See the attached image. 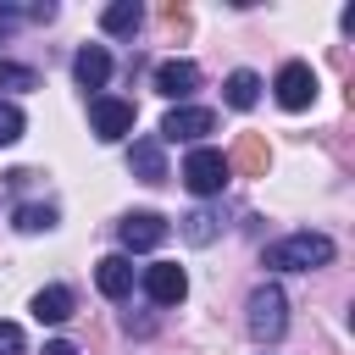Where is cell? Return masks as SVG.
Returning <instances> with one entry per match:
<instances>
[{"label":"cell","mask_w":355,"mask_h":355,"mask_svg":"<svg viewBox=\"0 0 355 355\" xmlns=\"http://www.w3.org/2000/svg\"><path fill=\"white\" fill-rule=\"evenodd\" d=\"M11 33H17V11H11V6H0V44H6Z\"/></svg>","instance_id":"cell-22"},{"label":"cell","mask_w":355,"mask_h":355,"mask_svg":"<svg viewBox=\"0 0 355 355\" xmlns=\"http://www.w3.org/2000/svg\"><path fill=\"white\" fill-rule=\"evenodd\" d=\"M166 233H172V222H166L161 211H128V216L116 222L122 250H155V244H166Z\"/></svg>","instance_id":"cell-6"},{"label":"cell","mask_w":355,"mask_h":355,"mask_svg":"<svg viewBox=\"0 0 355 355\" xmlns=\"http://www.w3.org/2000/svg\"><path fill=\"white\" fill-rule=\"evenodd\" d=\"M94 288L105 300H128L133 294V261L128 255H100L94 261Z\"/></svg>","instance_id":"cell-10"},{"label":"cell","mask_w":355,"mask_h":355,"mask_svg":"<svg viewBox=\"0 0 355 355\" xmlns=\"http://www.w3.org/2000/svg\"><path fill=\"white\" fill-rule=\"evenodd\" d=\"M261 261H266L272 272H316V266L333 261V239H327V233H288V239L266 244Z\"/></svg>","instance_id":"cell-1"},{"label":"cell","mask_w":355,"mask_h":355,"mask_svg":"<svg viewBox=\"0 0 355 355\" xmlns=\"http://www.w3.org/2000/svg\"><path fill=\"white\" fill-rule=\"evenodd\" d=\"M0 89H39V72L22 67V61H6V55H0Z\"/></svg>","instance_id":"cell-20"},{"label":"cell","mask_w":355,"mask_h":355,"mask_svg":"<svg viewBox=\"0 0 355 355\" xmlns=\"http://www.w3.org/2000/svg\"><path fill=\"white\" fill-rule=\"evenodd\" d=\"M128 166H133V178H139V183H166V155H161V139H133Z\"/></svg>","instance_id":"cell-13"},{"label":"cell","mask_w":355,"mask_h":355,"mask_svg":"<svg viewBox=\"0 0 355 355\" xmlns=\"http://www.w3.org/2000/svg\"><path fill=\"white\" fill-rule=\"evenodd\" d=\"M55 222H61V211H55L50 200H28V205H17V216H11L17 233H50Z\"/></svg>","instance_id":"cell-17"},{"label":"cell","mask_w":355,"mask_h":355,"mask_svg":"<svg viewBox=\"0 0 355 355\" xmlns=\"http://www.w3.org/2000/svg\"><path fill=\"white\" fill-rule=\"evenodd\" d=\"M72 78H78L83 89H105V78H111V50H105V44H83V50L72 55Z\"/></svg>","instance_id":"cell-12"},{"label":"cell","mask_w":355,"mask_h":355,"mask_svg":"<svg viewBox=\"0 0 355 355\" xmlns=\"http://www.w3.org/2000/svg\"><path fill=\"white\" fill-rule=\"evenodd\" d=\"M144 294H150V305H178L189 294V272L178 261H155V266H144Z\"/></svg>","instance_id":"cell-8"},{"label":"cell","mask_w":355,"mask_h":355,"mask_svg":"<svg viewBox=\"0 0 355 355\" xmlns=\"http://www.w3.org/2000/svg\"><path fill=\"white\" fill-rule=\"evenodd\" d=\"M0 355H22V327L17 322H0Z\"/></svg>","instance_id":"cell-21"},{"label":"cell","mask_w":355,"mask_h":355,"mask_svg":"<svg viewBox=\"0 0 355 355\" xmlns=\"http://www.w3.org/2000/svg\"><path fill=\"white\" fill-rule=\"evenodd\" d=\"M250 338H261V344H277L283 338V327H288V300H283V288L277 283H261L255 294H250Z\"/></svg>","instance_id":"cell-2"},{"label":"cell","mask_w":355,"mask_h":355,"mask_svg":"<svg viewBox=\"0 0 355 355\" xmlns=\"http://www.w3.org/2000/svg\"><path fill=\"white\" fill-rule=\"evenodd\" d=\"M139 22H144V6H139V0H111V6L100 11V28H105L111 39H128V33H139Z\"/></svg>","instance_id":"cell-15"},{"label":"cell","mask_w":355,"mask_h":355,"mask_svg":"<svg viewBox=\"0 0 355 355\" xmlns=\"http://www.w3.org/2000/svg\"><path fill=\"white\" fill-rule=\"evenodd\" d=\"M272 94H277L283 111H305V105L316 100V72H311V61H283L277 78H272Z\"/></svg>","instance_id":"cell-4"},{"label":"cell","mask_w":355,"mask_h":355,"mask_svg":"<svg viewBox=\"0 0 355 355\" xmlns=\"http://www.w3.org/2000/svg\"><path fill=\"white\" fill-rule=\"evenodd\" d=\"M200 89V67L194 61H183V55H172V61H161L155 67V94H166V100H178V105H189V94Z\"/></svg>","instance_id":"cell-9"},{"label":"cell","mask_w":355,"mask_h":355,"mask_svg":"<svg viewBox=\"0 0 355 355\" xmlns=\"http://www.w3.org/2000/svg\"><path fill=\"white\" fill-rule=\"evenodd\" d=\"M205 133H216V111H205V105H172L166 116H161V139H205Z\"/></svg>","instance_id":"cell-7"},{"label":"cell","mask_w":355,"mask_h":355,"mask_svg":"<svg viewBox=\"0 0 355 355\" xmlns=\"http://www.w3.org/2000/svg\"><path fill=\"white\" fill-rule=\"evenodd\" d=\"M44 355H78V344H67V338H50V344H44Z\"/></svg>","instance_id":"cell-24"},{"label":"cell","mask_w":355,"mask_h":355,"mask_svg":"<svg viewBox=\"0 0 355 355\" xmlns=\"http://www.w3.org/2000/svg\"><path fill=\"white\" fill-rule=\"evenodd\" d=\"M28 17H33V22H50V17H55V6H50V0H39V6H28Z\"/></svg>","instance_id":"cell-23"},{"label":"cell","mask_w":355,"mask_h":355,"mask_svg":"<svg viewBox=\"0 0 355 355\" xmlns=\"http://www.w3.org/2000/svg\"><path fill=\"white\" fill-rule=\"evenodd\" d=\"M227 166H233V172H244V178H266V166H272L266 139H261V133H239V144H233Z\"/></svg>","instance_id":"cell-11"},{"label":"cell","mask_w":355,"mask_h":355,"mask_svg":"<svg viewBox=\"0 0 355 355\" xmlns=\"http://www.w3.org/2000/svg\"><path fill=\"white\" fill-rule=\"evenodd\" d=\"M22 133H28V116H22V105H17V100H0V150H6V144H17Z\"/></svg>","instance_id":"cell-19"},{"label":"cell","mask_w":355,"mask_h":355,"mask_svg":"<svg viewBox=\"0 0 355 355\" xmlns=\"http://www.w3.org/2000/svg\"><path fill=\"white\" fill-rule=\"evenodd\" d=\"M72 311H78V300H72V288H67V283H50V288H39V294H33V316H39V322H50V327H61Z\"/></svg>","instance_id":"cell-14"},{"label":"cell","mask_w":355,"mask_h":355,"mask_svg":"<svg viewBox=\"0 0 355 355\" xmlns=\"http://www.w3.org/2000/svg\"><path fill=\"white\" fill-rule=\"evenodd\" d=\"M222 100H227L233 111H250V105L261 100V78H255L250 67H239V72H227V83H222Z\"/></svg>","instance_id":"cell-16"},{"label":"cell","mask_w":355,"mask_h":355,"mask_svg":"<svg viewBox=\"0 0 355 355\" xmlns=\"http://www.w3.org/2000/svg\"><path fill=\"white\" fill-rule=\"evenodd\" d=\"M133 100H116V94H94L89 100V122H94V139H105V144H116V139H128L133 133Z\"/></svg>","instance_id":"cell-5"},{"label":"cell","mask_w":355,"mask_h":355,"mask_svg":"<svg viewBox=\"0 0 355 355\" xmlns=\"http://www.w3.org/2000/svg\"><path fill=\"white\" fill-rule=\"evenodd\" d=\"M227 178H233V166H227V155H222V150H211V144L189 150V161H183V183H189V194L211 200V194H222V189H227Z\"/></svg>","instance_id":"cell-3"},{"label":"cell","mask_w":355,"mask_h":355,"mask_svg":"<svg viewBox=\"0 0 355 355\" xmlns=\"http://www.w3.org/2000/svg\"><path fill=\"white\" fill-rule=\"evenodd\" d=\"M178 233H183V239H189V244H211V239H216V233H222V222H216V216H211V211H189V216H183V222H178Z\"/></svg>","instance_id":"cell-18"}]
</instances>
